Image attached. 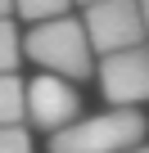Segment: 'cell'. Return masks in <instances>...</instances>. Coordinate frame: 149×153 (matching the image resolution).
Segmentation results:
<instances>
[{
	"label": "cell",
	"mask_w": 149,
	"mask_h": 153,
	"mask_svg": "<svg viewBox=\"0 0 149 153\" xmlns=\"http://www.w3.org/2000/svg\"><path fill=\"white\" fill-rule=\"evenodd\" d=\"M140 23H145V36H149V0H140Z\"/></svg>",
	"instance_id": "10"
},
{
	"label": "cell",
	"mask_w": 149,
	"mask_h": 153,
	"mask_svg": "<svg viewBox=\"0 0 149 153\" xmlns=\"http://www.w3.org/2000/svg\"><path fill=\"white\" fill-rule=\"evenodd\" d=\"M127 153H149V144H145V140H140V144H131V149H127Z\"/></svg>",
	"instance_id": "12"
},
{
	"label": "cell",
	"mask_w": 149,
	"mask_h": 153,
	"mask_svg": "<svg viewBox=\"0 0 149 153\" xmlns=\"http://www.w3.org/2000/svg\"><path fill=\"white\" fill-rule=\"evenodd\" d=\"M0 18H14V0H0Z\"/></svg>",
	"instance_id": "11"
},
{
	"label": "cell",
	"mask_w": 149,
	"mask_h": 153,
	"mask_svg": "<svg viewBox=\"0 0 149 153\" xmlns=\"http://www.w3.org/2000/svg\"><path fill=\"white\" fill-rule=\"evenodd\" d=\"M72 9V0H14V14L23 23H45V18H59Z\"/></svg>",
	"instance_id": "7"
},
{
	"label": "cell",
	"mask_w": 149,
	"mask_h": 153,
	"mask_svg": "<svg viewBox=\"0 0 149 153\" xmlns=\"http://www.w3.org/2000/svg\"><path fill=\"white\" fill-rule=\"evenodd\" d=\"M95 72H100V90L113 108H136L149 99V50L145 45L100 54Z\"/></svg>",
	"instance_id": "4"
},
{
	"label": "cell",
	"mask_w": 149,
	"mask_h": 153,
	"mask_svg": "<svg viewBox=\"0 0 149 153\" xmlns=\"http://www.w3.org/2000/svg\"><path fill=\"white\" fill-rule=\"evenodd\" d=\"M82 27L95 54H113V50H131L149 41L140 23V0H95L82 14Z\"/></svg>",
	"instance_id": "3"
},
{
	"label": "cell",
	"mask_w": 149,
	"mask_h": 153,
	"mask_svg": "<svg viewBox=\"0 0 149 153\" xmlns=\"http://www.w3.org/2000/svg\"><path fill=\"white\" fill-rule=\"evenodd\" d=\"M23 54H27L36 68H45V72H54V76H68V81H86V76H95L91 36H86L82 18H72V14L32 23V32L23 36Z\"/></svg>",
	"instance_id": "1"
},
{
	"label": "cell",
	"mask_w": 149,
	"mask_h": 153,
	"mask_svg": "<svg viewBox=\"0 0 149 153\" xmlns=\"http://www.w3.org/2000/svg\"><path fill=\"white\" fill-rule=\"evenodd\" d=\"M18 59H23V36L14 18H0V72H18Z\"/></svg>",
	"instance_id": "8"
},
{
	"label": "cell",
	"mask_w": 149,
	"mask_h": 153,
	"mask_svg": "<svg viewBox=\"0 0 149 153\" xmlns=\"http://www.w3.org/2000/svg\"><path fill=\"white\" fill-rule=\"evenodd\" d=\"M72 5H95V0H72Z\"/></svg>",
	"instance_id": "13"
},
{
	"label": "cell",
	"mask_w": 149,
	"mask_h": 153,
	"mask_svg": "<svg viewBox=\"0 0 149 153\" xmlns=\"http://www.w3.org/2000/svg\"><path fill=\"white\" fill-rule=\"evenodd\" d=\"M0 153H32V135L27 126H0Z\"/></svg>",
	"instance_id": "9"
},
{
	"label": "cell",
	"mask_w": 149,
	"mask_h": 153,
	"mask_svg": "<svg viewBox=\"0 0 149 153\" xmlns=\"http://www.w3.org/2000/svg\"><path fill=\"white\" fill-rule=\"evenodd\" d=\"M82 117V95L72 90L68 76H54V72H41L27 81V122L41 126V131H63Z\"/></svg>",
	"instance_id": "5"
},
{
	"label": "cell",
	"mask_w": 149,
	"mask_h": 153,
	"mask_svg": "<svg viewBox=\"0 0 149 153\" xmlns=\"http://www.w3.org/2000/svg\"><path fill=\"white\" fill-rule=\"evenodd\" d=\"M149 131L140 108H109L95 117H77L72 126L50 135V153H127Z\"/></svg>",
	"instance_id": "2"
},
{
	"label": "cell",
	"mask_w": 149,
	"mask_h": 153,
	"mask_svg": "<svg viewBox=\"0 0 149 153\" xmlns=\"http://www.w3.org/2000/svg\"><path fill=\"white\" fill-rule=\"evenodd\" d=\"M27 117V86L18 72H0V126H18Z\"/></svg>",
	"instance_id": "6"
}]
</instances>
